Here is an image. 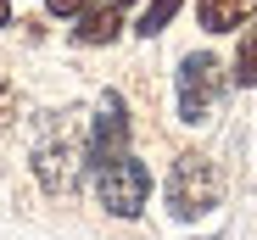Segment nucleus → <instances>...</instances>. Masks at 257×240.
I'll return each mask as SVG.
<instances>
[{"label": "nucleus", "instance_id": "9b49d317", "mask_svg": "<svg viewBox=\"0 0 257 240\" xmlns=\"http://www.w3.org/2000/svg\"><path fill=\"white\" fill-rule=\"evenodd\" d=\"M12 117H17V95H12V84H6V78H0V129H6Z\"/></svg>", "mask_w": 257, "mask_h": 240}, {"label": "nucleus", "instance_id": "f257e3e1", "mask_svg": "<svg viewBox=\"0 0 257 240\" xmlns=\"http://www.w3.org/2000/svg\"><path fill=\"white\" fill-rule=\"evenodd\" d=\"M34 179L45 195H73L84 179V123L73 112H56L34 140Z\"/></svg>", "mask_w": 257, "mask_h": 240}, {"label": "nucleus", "instance_id": "f8f14e48", "mask_svg": "<svg viewBox=\"0 0 257 240\" xmlns=\"http://www.w3.org/2000/svg\"><path fill=\"white\" fill-rule=\"evenodd\" d=\"M12 23V0H0V28H6Z\"/></svg>", "mask_w": 257, "mask_h": 240}, {"label": "nucleus", "instance_id": "7ed1b4c3", "mask_svg": "<svg viewBox=\"0 0 257 240\" xmlns=\"http://www.w3.org/2000/svg\"><path fill=\"white\" fill-rule=\"evenodd\" d=\"M174 95H179V123L201 129L212 106L224 101V62L212 56V51H190L179 62V78H174Z\"/></svg>", "mask_w": 257, "mask_h": 240}, {"label": "nucleus", "instance_id": "20e7f679", "mask_svg": "<svg viewBox=\"0 0 257 240\" xmlns=\"http://www.w3.org/2000/svg\"><path fill=\"white\" fill-rule=\"evenodd\" d=\"M146 195H151V168L140 162L135 151H123V156H112V162L95 168V201L112 218H140Z\"/></svg>", "mask_w": 257, "mask_h": 240}, {"label": "nucleus", "instance_id": "39448f33", "mask_svg": "<svg viewBox=\"0 0 257 240\" xmlns=\"http://www.w3.org/2000/svg\"><path fill=\"white\" fill-rule=\"evenodd\" d=\"M123 151H128V106H123L117 90H106L95 117H90V134H84V168L95 173L101 162H112V156H123Z\"/></svg>", "mask_w": 257, "mask_h": 240}, {"label": "nucleus", "instance_id": "423d86ee", "mask_svg": "<svg viewBox=\"0 0 257 240\" xmlns=\"http://www.w3.org/2000/svg\"><path fill=\"white\" fill-rule=\"evenodd\" d=\"M251 12H257V0H196V17H201L207 34H229V28H240Z\"/></svg>", "mask_w": 257, "mask_h": 240}, {"label": "nucleus", "instance_id": "ddd939ff", "mask_svg": "<svg viewBox=\"0 0 257 240\" xmlns=\"http://www.w3.org/2000/svg\"><path fill=\"white\" fill-rule=\"evenodd\" d=\"M112 6H117V12H123V6H128V0H112Z\"/></svg>", "mask_w": 257, "mask_h": 240}, {"label": "nucleus", "instance_id": "6e6552de", "mask_svg": "<svg viewBox=\"0 0 257 240\" xmlns=\"http://www.w3.org/2000/svg\"><path fill=\"white\" fill-rule=\"evenodd\" d=\"M174 17H179V0H151V6L135 17V34H140V39H151V34H162Z\"/></svg>", "mask_w": 257, "mask_h": 240}, {"label": "nucleus", "instance_id": "1a4fd4ad", "mask_svg": "<svg viewBox=\"0 0 257 240\" xmlns=\"http://www.w3.org/2000/svg\"><path fill=\"white\" fill-rule=\"evenodd\" d=\"M235 84H257V28L240 34V51H235Z\"/></svg>", "mask_w": 257, "mask_h": 240}, {"label": "nucleus", "instance_id": "0eeeda50", "mask_svg": "<svg viewBox=\"0 0 257 240\" xmlns=\"http://www.w3.org/2000/svg\"><path fill=\"white\" fill-rule=\"evenodd\" d=\"M117 28H123L117 6H84V12H78L73 39H78V45H112V39H117Z\"/></svg>", "mask_w": 257, "mask_h": 240}, {"label": "nucleus", "instance_id": "f03ea898", "mask_svg": "<svg viewBox=\"0 0 257 240\" xmlns=\"http://www.w3.org/2000/svg\"><path fill=\"white\" fill-rule=\"evenodd\" d=\"M162 195H168V212L174 218H185V223L207 218L212 207H218V195H224V173H218V162H212L207 151H179L174 168H168Z\"/></svg>", "mask_w": 257, "mask_h": 240}, {"label": "nucleus", "instance_id": "9d476101", "mask_svg": "<svg viewBox=\"0 0 257 240\" xmlns=\"http://www.w3.org/2000/svg\"><path fill=\"white\" fill-rule=\"evenodd\" d=\"M84 6H95V0H45V12H51V17H78Z\"/></svg>", "mask_w": 257, "mask_h": 240}]
</instances>
